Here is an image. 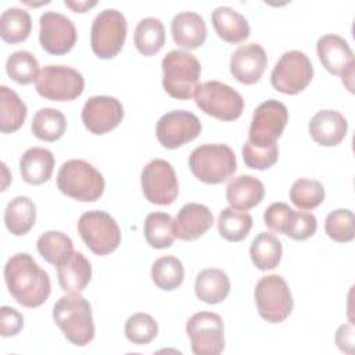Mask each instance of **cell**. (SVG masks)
I'll use <instances>...</instances> for the list:
<instances>
[{
  "instance_id": "cell-40",
  "label": "cell",
  "mask_w": 355,
  "mask_h": 355,
  "mask_svg": "<svg viewBox=\"0 0 355 355\" xmlns=\"http://www.w3.org/2000/svg\"><path fill=\"white\" fill-rule=\"evenodd\" d=\"M326 234L338 243H347L355 237V218L349 209H334L324 220Z\"/></svg>"
},
{
  "instance_id": "cell-44",
  "label": "cell",
  "mask_w": 355,
  "mask_h": 355,
  "mask_svg": "<svg viewBox=\"0 0 355 355\" xmlns=\"http://www.w3.org/2000/svg\"><path fill=\"white\" fill-rule=\"evenodd\" d=\"M291 212H293V208H290L286 202H273L266 208L263 214L265 225L272 232L284 234Z\"/></svg>"
},
{
  "instance_id": "cell-36",
  "label": "cell",
  "mask_w": 355,
  "mask_h": 355,
  "mask_svg": "<svg viewBox=\"0 0 355 355\" xmlns=\"http://www.w3.org/2000/svg\"><path fill=\"white\" fill-rule=\"evenodd\" d=\"M252 227V216L244 211H237L232 207L223 208L218 218V230L227 241L244 240Z\"/></svg>"
},
{
  "instance_id": "cell-42",
  "label": "cell",
  "mask_w": 355,
  "mask_h": 355,
  "mask_svg": "<svg viewBox=\"0 0 355 355\" xmlns=\"http://www.w3.org/2000/svg\"><path fill=\"white\" fill-rule=\"evenodd\" d=\"M279 150L277 146H261L251 143L248 139L243 144V159L244 164L251 169H269L277 161Z\"/></svg>"
},
{
  "instance_id": "cell-33",
  "label": "cell",
  "mask_w": 355,
  "mask_h": 355,
  "mask_svg": "<svg viewBox=\"0 0 355 355\" xmlns=\"http://www.w3.org/2000/svg\"><path fill=\"white\" fill-rule=\"evenodd\" d=\"M144 237L157 250L168 248L175 240L173 219L165 212H151L144 219Z\"/></svg>"
},
{
  "instance_id": "cell-1",
  "label": "cell",
  "mask_w": 355,
  "mask_h": 355,
  "mask_svg": "<svg viewBox=\"0 0 355 355\" xmlns=\"http://www.w3.org/2000/svg\"><path fill=\"white\" fill-rule=\"evenodd\" d=\"M4 280L12 298L26 308L40 306L51 291L49 273L28 252H18L8 258L4 266Z\"/></svg>"
},
{
  "instance_id": "cell-24",
  "label": "cell",
  "mask_w": 355,
  "mask_h": 355,
  "mask_svg": "<svg viewBox=\"0 0 355 355\" xmlns=\"http://www.w3.org/2000/svg\"><path fill=\"white\" fill-rule=\"evenodd\" d=\"M54 169V155L43 147L28 148L19 159V172L29 184H42L51 178Z\"/></svg>"
},
{
  "instance_id": "cell-27",
  "label": "cell",
  "mask_w": 355,
  "mask_h": 355,
  "mask_svg": "<svg viewBox=\"0 0 355 355\" xmlns=\"http://www.w3.org/2000/svg\"><path fill=\"white\" fill-rule=\"evenodd\" d=\"M196 295L207 304H219L230 293V280L222 269H204L196 277Z\"/></svg>"
},
{
  "instance_id": "cell-11",
  "label": "cell",
  "mask_w": 355,
  "mask_h": 355,
  "mask_svg": "<svg viewBox=\"0 0 355 355\" xmlns=\"http://www.w3.org/2000/svg\"><path fill=\"white\" fill-rule=\"evenodd\" d=\"M85 79L80 72L65 65H46L36 80V92L51 101H71L82 94Z\"/></svg>"
},
{
  "instance_id": "cell-14",
  "label": "cell",
  "mask_w": 355,
  "mask_h": 355,
  "mask_svg": "<svg viewBox=\"0 0 355 355\" xmlns=\"http://www.w3.org/2000/svg\"><path fill=\"white\" fill-rule=\"evenodd\" d=\"M287 121V107L277 100H266L254 111L248 140L261 146H273L282 136Z\"/></svg>"
},
{
  "instance_id": "cell-26",
  "label": "cell",
  "mask_w": 355,
  "mask_h": 355,
  "mask_svg": "<svg viewBox=\"0 0 355 355\" xmlns=\"http://www.w3.org/2000/svg\"><path fill=\"white\" fill-rule=\"evenodd\" d=\"M57 276L64 291L80 293L92 277L90 262L82 252L75 251L67 262L57 266Z\"/></svg>"
},
{
  "instance_id": "cell-35",
  "label": "cell",
  "mask_w": 355,
  "mask_h": 355,
  "mask_svg": "<svg viewBox=\"0 0 355 355\" xmlns=\"http://www.w3.org/2000/svg\"><path fill=\"white\" fill-rule=\"evenodd\" d=\"M32 29V19L28 11L11 7L3 11L0 18V35L7 43H19L28 39Z\"/></svg>"
},
{
  "instance_id": "cell-8",
  "label": "cell",
  "mask_w": 355,
  "mask_h": 355,
  "mask_svg": "<svg viewBox=\"0 0 355 355\" xmlns=\"http://www.w3.org/2000/svg\"><path fill=\"white\" fill-rule=\"evenodd\" d=\"M194 100L201 111L220 121L237 119L244 108L241 94L219 80L200 85L194 93Z\"/></svg>"
},
{
  "instance_id": "cell-46",
  "label": "cell",
  "mask_w": 355,
  "mask_h": 355,
  "mask_svg": "<svg viewBox=\"0 0 355 355\" xmlns=\"http://www.w3.org/2000/svg\"><path fill=\"white\" fill-rule=\"evenodd\" d=\"M336 343L338 348L347 354L354 352V327L352 324H341L336 331Z\"/></svg>"
},
{
  "instance_id": "cell-19",
  "label": "cell",
  "mask_w": 355,
  "mask_h": 355,
  "mask_svg": "<svg viewBox=\"0 0 355 355\" xmlns=\"http://www.w3.org/2000/svg\"><path fill=\"white\" fill-rule=\"evenodd\" d=\"M268 65L263 47L258 43L240 46L230 57V72L236 80L252 85L261 79Z\"/></svg>"
},
{
  "instance_id": "cell-18",
  "label": "cell",
  "mask_w": 355,
  "mask_h": 355,
  "mask_svg": "<svg viewBox=\"0 0 355 355\" xmlns=\"http://www.w3.org/2000/svg\"><path fill=\"white\" fill-rule=\"evenodd\" d=\"M123 118L121 101L111 96H93L82 108V122L93 135H105L115 129Z\"/></svg>"
},
{
  "instance_id": "cell-6",
  "label": "cell",
  "mask_w": 355,
  "mask_h": 355,
  "mask_svg": "<svg viewBox=\"0 0 355 355\" xmlns=\"http://www.w3.org/2000/svg\"><path fill=\"white\" fill-rule=\"evenodd\" d=\"M78 232L96 255L114 252L121 243V230L115 219L104 211H87L78 220Z\"/></svg>"
},
{
  "instance_id": "cell-25",
  "label": "cell",
  "mask_w": 355,
  "mask_h": 355,
  "mask_svg": "<svg viewBox=\"0 0 355 355\" xmlns=\"http://www.w3.org/2000/svg\"><path fill=\"white\" fill-rule=\"evenodd\" d=\"M212 25L218 36L227 43H240L250 36L248 21L230 7L220 6L212 11Z\"/></svg>"
},
{
  "instance_id": "cell-7",
  "label": "cell",
  "mask_w": 355,
  "mask_h": 355,
  "mask_svg": "<svg viewBox=\"0 0 355 355\" xmlns=\"http://www.w3.org/2000/svg\"><path fill=\"white\" fill-rule=\"evenodd\" d=\"M258 313L269 323H280L293 311V295L286 280L279 275L263 276L254 290Z\"/></svg>"
},
{
  "instance_id": "cell-28",
  "label": "cell",
  "mask_w": 355,
  "mask_h": 355,
  "mask_svg": "<svg viewBox=\"0 0 355 355\" xmlns=\"http://www.w3.org/2000/svg\"><path fill=\"white\" fill-rule=\"evenodd\" d=\"M36 207L29 197L18 196L12 198L4 211V223L14 236L26 234L35 225Z\"/></svg>"
},
{
  "instance_id": "cell-32",
  "label": "cell",
  "mask_w": 355,
  "mask_h": 355,
  "mask_svg": "<svg viewBox=\"0 0 355 355\" xmlns=\"http://www.w3.org/2000/svg\"><path fill=\"white\" fill-rule=\"evenodd\" d=\"M165 44V29L158 18H143L135 29V46L143 55H154Z\"/></svg>"
},
{
  "instance_id": "cell-13",
  "label": "cell",
  "mask_w": 355,
  "mask_h": 355,
  "mask_svg": "<svg viewBox=\"0 0 355 355\" xmlns=\"http://www.w3.org/2000/svg\"><path fill=\"white\" fill-rule=\"evenodd\" d=\"M144 197L157 205L172 204L179 193V183L173 166L165 159H151L141 171Z\"/></svg>"
},
{
  "instance_id": "cell-2",
  "label": "cell",
  "mask_w": 355,
  "mask_h": 355,
  "mask_svg": "<svg viewBox=\"0 0 355 355\" xmlns=\"http://www.w3.org/2000/svg\"><path fill=\"white\" fill-rule=\"evenodd\" d=\"M55 324L76 347L87 345L94 337L92 306L80 293H68L53 308Z\"/></svg>"
},
{
  "instance_id": "cell-5",
  "label": "cell",
  "mask_w": 355,
  "mask_h": 355,
  "mask_svg": "<svg viewBox=\"0 0 355 355\" xmlns=\"http://www.w3.org/2000/svg\"><path fill=\"white\" fill-rule=\"evenodd\" d=\"M189 166L198 180L218 184L233 176L237 161L233 150L226 144H202L191 151Z\"/></svg>"
},
{
  "instance_id": "cell-31",
  "label": "cell",
  "mask_w": 355,
  "mask_h": 355,
  "mask_svg": "<svg viewBox=\"0 0 355 355\" xmlns=\"http://www.w3.org/2000/svg\"><path fill=\"white\" fill-rule=\"evenodd\" d=\"M36 245L43 259L55 266H60L64 262H67L75 252L72 240L58 230L44 232L37 239Z\"/></svg>"
},
{
  "instance_id": "cell-39",
  "label": "cell",
  "mask_w": 355,
  "mask_h": 355,
  "mask_svg": "<svg viewBox=\"0 0 355 355\" xmlns=\"http://www.w3.org/2000/svg\"><path fill=\"white\" fill-rule=\"evenodd\" d=\"M290 200L300 209H313L324 200V187L318 180L297 179L290 189Z\"/></svg>"
},
{
  "instance_id": "cell-21",
  "label": "cell",
  "mask_w": 355,
  "mask_h": 355,
  "mask_svg": "<svg viewBox=\"0 0 355 355\" xmlns=\"http://www.w3.org/2000/svg\"><path fill=\"white\" fill-rule=\"evenodd\" d=\"M348 123L343 114L333 110L316 112L309 122L311 137L320 146L333 147L341 143L347 135Z\"/></svg>"
},
{
  "instance_id": "cell-29",
  "label": "cell",
  "mask_w": 355,
  "mask_h": 355,
  "mask_svg": "<svg viewBox=\"0 0 355 355\" xmlns=\"http://www.w3.org/2000/svg\"><path fill=\"white\" fill-rule=\"evenodd\" d=\"M250 255L252 263L259 270L275 269L282 261V241L275 234L262 232L252 240Z\"/></svg>"
},
{
  "instance_id": "cell-10",
  "label": "cell",
  "mask_w": 355,
  "mask_h": 355,
  "mask_svg": "<svg viewBox=\"0 0 355 355\" xmlns=\"http://www.w3.org/2000/svg\"><path fill=\"white\" fill-rule=\"evenodd\" d=\"M313 78V67L308 55L298 50L286 51L270 73L272 86L284 94L302 92Z\"/></svg>"
},
{
  "instance_id": "cell-9",
  "label": "cell",
  "mask_w": 355,
  "mask_h": 355,
  "mask_svg": "<svg viewBox=\"0 0 355 355\" xmlns=\"http://www.w3.org/2000/svg\"><path fill=\"white\" fill-rule=\"evenodd\" d=\"M128 24L123 14L115 8L100 11L92 24V50L103 60L114 58L123 47Z\"/></svg>"
},
{
  "instance_id": "cell-41",
  "label": "cell",
  "mask_w": 355,
  "mask_h": 355,
  "mask_svg": "<svg viewBox=\"0 0 355 355\" xmlns=\"http://www.w3.org/2000/svg\"><path fill=\"white\" fill-rule=\"evenodd\" d=\"M158 334V324L155 319L148 313H135L125 323L126 338L137 345L151 343Z\"/></svg>"
},
{
  "instance_id": "cell-15",
  "label": "cell",
  "mask_w": 355,
  "mask_h": 355,
  "mask_svg": "<svg viewBox=\"0 0 355 355\" xmlns=\"http://www.w3.org/2000/svg\"><path fill=\"white\" fill-rule=\"evenodd\" d=\"M316 51L323 67L331 75L341 76L343 83L352 92L355 60L347 40L338 35H324L316 43Z\"/></svg>"
},
{
  "instance_id": "cell-43",
  "label": "cell",
  "mask_w": 355,
  "mask_h": 355,
  "mask_svg": "<svg viewBox=\"0 0 355 355\" xmlns=\"http://www.w3.org/2000/svg\"><path fill=\"white\" fill-rule=\"evenodd\" d=\"M316 227L318 222L313 214L298 212L293 209L284 234L294 240H306L315 234Z\"/></svg>"
},
{
  "instance_id": "cell-16",
  "label": "cell",
  "mask_w": 355,
  "mask_h": 355,
  "mask_svg": "<svg viewBox=\"0 0 355 355\" xmlns=\"http://www.w3.org/2000/svg\"><path fill=\"white\" fill-rule=\"evenodd\" d=\"M200 133V119L193 112L184 110H175L164 114L155 126V135L159 144L169 150L194 140Z\"/></svg>"
},
{
  "instance_id": "cell-45",
  "label": "cell",
  "mask_w": 355,
  "mask_h": 355,
  "mask_svg": "<svg viewBox=\"0 0 355 355\" xmlns=\"http://www.w3.org/2000/svg\"><path fill=\"white\" fill-rule=\"evenodd\" d=\"M22 327L24 318L17 309L7 305L0 308V334L3 337H14L22 330Z\"/></svg>"
},
{
  "instance_id": "cell-22",
  "label": "cell",
  "mask_w": 355,
  "mask_h": 355,
  "mask_svg": "<svg viewBox=\"0 0 355 355\" xmlns=\"http://www.w3.org/2000/svg\"><path fill=\"white\" fill-rule=\"evenodd\" d=\"M173 42L187 50L197 49L207 39V25L204 18L193 11H183L173 17L171 24Z\"/></svg>"
},
{
  "instance_id": "cell-4",
  "label": "cell",
  "mask_w": 355,
  "mask_h": 355,
  "mask_svg": "<svg viewBox=\"0 0 355 355\" xmlns=\"http://www.w3.org/2000/svg\"><path fill=\"white\" fill-rule=\"evenodd\" d=\"M200 75L201 65L189 51L172 50L162 60V86L173 98L189 100L193 97Z\"/></svg>"
},
{
  "instance_id": "cell-3",
  "label": "cell",
  "mask_w": 355,
  "mask_h": 355,
  "mask_svg": "<svg viewBox=\"0 0 355 355\" xmlns=\"http://www.w3.org/2000/svg\"><path fill=\"white\" fill-rule=\"evenodd\" d=\"M58 190L82 202L97 201L105 187L103 175L83 159H69L64 162L57 173Z\"/></svg>"
},
{
  "instance_id": "cell-17",
  "label": "cell",
  "mask_w": 355,
  "mask_h": 355,
  "mask_svg": "<svg viewBox=\"0 0 355 355\" xmlns=\"http://www.w3.org/2000/svg\"><path fill=\"white\" fill-rule=\"evenodd\" d=\"M39 40L44 51L53 55H62L72 50L76 43L73 22L55 11H47L40 17Z\"/></svg>"
},
{
  "instance_id": "cell-23",
  "label": "cell",
  "mask_w": 355,
  "mask_h": 355,
  "mask_svg": "<svg viewBox=\"0 0 355 355\" xmlns=\"http://www.w3.org/2000/svg\"><path fill=\"white\" fill-rule=\"evenodd\" d=\"M265 196L263 184L251 175L233 178L226 187V200L237 211H247L258 205Z\"/></svg>"
},
{
  "instance_id": "cell-30",
  "label": "cell",
  "mask_w": 355,
  "mask_h": 355,
  "mask_svg": "<svg viewBox=\"0 0 355 355\" xmlns=\"http://www.w3.org/2000/svg\"><path fill=\"white\" fill-rule=\"evenodd\" d=\"M28 110L18 94L7 86L0 87V130L14 133L25 122Z\"/></svg>"
},
{
  "instance_id": "cell-47",
  "label": "cell",
  "mask_w": 355,
  "mask_h": 355,
  "mask_svg": "<svg viewBox=\"0 0 355 355\" xmlns=\"http://www.w3.org/2000/svg\"><path fill=\"white\" fill-rule=\"evenodd\" d=\"M64 4L67 7H69L73 12H86L89 8L94 7L97 4V1H69V0H65Z\"/></svg>"
},
{
  "instance_id": "cell-34",
  "label": "cell",
  "mask_w": 355,
  "mask_h": 355,
  "mask_svg": "<svg viewBox=\"0 0 355 355\" xmlns=\"http://www.w3.org/2000/svg\"><path fill=\"white\" fill-rule=\"evenodd\" d=\"M31 129L37 139L55 141L65 133L67 119L64 114L55 108H40L33 115Z\"/></svg>"
},
{
  "instance_id": "cell-38",
  "label": "cell",
  "mask_w": 355,
  "mask_h": 355,
  "mask_svg": "<svg viewBox=\"0 0 355 355\" xmlns=\"http://www.w3.org/2000/svg\"><path fill=\"white\" fill-rule=\"evenodd\" d=\"M6 71L14 82L19 85H29L39 78V62L32 53L19 50L7 58Z\"/></svg>"
},
{
  "instance_id": "cell-20",
  "label": "cell",
  "mask_w": 355,
  "mask_h": 355,
  "mask_svg": "<svg viewBox=\"0 0 355 355\" xmlns=\"http://www.w3.org/2000/svg\"><path fill=\"white\" fill-rule=\"evenodd\" d=\"M214 225V215L208 207L198 202H189L178 212L173 227L175 236L184 241L201 237Z\"/></svg>"
},
{
  "instance_id": "cell-37",
  "label": "cell",
  "mask_w": 355,
  "mask_h": 355,
  "mask_svg": "<svg viewBox=\"0 0 355 355\" xmlns=\"http://www.w3.org/2000/svg\"><path fill=\"white\" fill-rule=\"evenodd\" d=\"M151 279L161 290L171 291L178 288L184 279L182 261L172 255L158 258L151 266Z\"/></svg>"
},
{
  "instance_id": "cell-12",
  "label": "cell",
  "mask_w": 355,
  "mask_h": 355,
  "mask_svg": "<svg viewBox=\"0 0 355 355\" xmlns=\"http://www.w3.org/2000/svg\"><path fill=\"white\" fill-rule=\"evenodd\" d=\"M186 333L196 355H218L225 348L223 322L218 313H194L186 323Z\"/></svg>"
}]
</instances>
